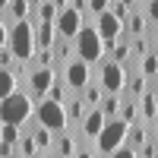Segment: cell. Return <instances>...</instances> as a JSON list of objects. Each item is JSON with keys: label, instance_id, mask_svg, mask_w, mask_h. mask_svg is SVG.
<instances>
[{"label": "cell", "instance_id": "1", "mask_svg": "<svg viewBox=\"0 0 158 158\" xmlns=\"http://www.w3.org/2000/svg\"><path fill=\"white\" fill-rule=\"evenodd\" d=\"M35 120V101L29 98V92H16L6 101H0V127H25Z\"/></svg>", "mask_w": 158, "mask_h": 158}, {"label": "cell", "instance_id": "2", "mask_svg": "<svg viewBox=\"0 0 158 158\" xmlns=\"http://www.w3.org/2000/svg\"><path fill=\"white\" fill-rule=\"evenodd\" d=\"M6 48L13 51V57L19 63H32L38 54V44H35V25L32 22H16L10 25V41Z\"/></svg>", "mask_w": 158, "mask_h": 158}, {"label": "cell", "instance_id": "3", "mask_svg": "<svg viewBox=\"0 0 158 158\" xmlns=\"http://www.w3.org/2000/svg\"><path fill=\"white\" fill-rule=\"evenodd\" d=\"M73 44H76V60L89 63V67H98V63H101V57H104V41H101V35L95 32V22H85Z\"/></svg>", "mask_w": 158, "mask_h": 158}, {"label": "cell", "instance_id": "4", "mask_svg": "<svg viewBox=\"0 0 158 158\" xmlns=\"http://www.w3.org/2000/svg\"><path fill=\"white\" fill-rule=\"evenodd\" d=\"M127 123L123 120H108L104 123V130L98 133V139L92 142V149L98 152V158H108V155H114L120 146H127Z\"/></svg>", "mask_w": 158, "mask_h": 158}, {"label": "cell", "instance_id": "5", "mask_svg": "<svg viewBox=\"0 0 158 158\" xmlns=\"http://www.w3.org/2000/svg\"><path fill=\"white\" fill-rule=\"evenodd\" d=\"M35 123L57 136V133L67 130V108L57 104V101H51V98H44L41 104H35Z\"/></svg>", "mask_w": 158, "mask_h": 158}, {"label": "cell", "instance_id": "6", "mask_svg": "<svg viewBox=\"0 0 158 158\" xmlns=\"http://www.w3.org/2000/svg\"><path fill=\"white\" fill-rule=\"evenodd\" d=\"M95 82L101 85L104 95H123V85H127V70L120 63H111V60H101L95 67Z\"/></svg>", "mask_w": 158, "mask_h": 158}, {"label": "cell", "instance_id": "7", "mask_svg": "<svg viewBox=\"0 0 158 158\" xmlns=\"http://www.w3.org/2000/svg\"><path fill=\"white\" fill-rule=\"evenodd\" d=\"M82 13L76 10V0H60V13H57V22H54V29L60 38H67V41H76V35L82 32Z\"/></svg>", "mask_w": 158, "mask_h": 158}, {"label": "cell", "instance_id": "8", "mask_svg": "<svg viewBox=\"0 0 158 158\" xmlns=\"http://www.w3.org/2000/svg\"><path fill=\"white\" fill-rule=\"evenodd\" d=\"M60 73L57 70H48V67H32L29 63V98L35 101V104H41L44 98H48V89L54 85V79H57Z\"/></svg>", "mask_w": 158, "mask_h": 158}, {"label": "cell", "instance_id": "9", "mask_svg": "<svg viewBox=\"0 0 158 158\" xmlns=\"http://www.w3.org/2000/svg\"><path fill=\"white\" fill-rule=\"evenodd\" d=\"M60 76H63V82L70 85L73 95H79V92L95 79V67H89V63H82V60H73V63H67V67L60 70Z\"/></svg>", "mask_w": 158, "mask_h": 158}, {"label": "cell", "instance_id": "10", "mask_svg": "<svg viewBox=\"0 0 158 158\" xmlns=\"http://www.w3.org/2000/svg\"><path fill=\"white\" fill-rule=\"evenodd\" d=\"M95 32L101 35V41H104V48H111L117 38H123V22L114 16V13L108 10V13H101V16L95 19Z\"/></svg>", "mask_w": 158, "mask_h": 158}, {"label": "cell", "instance_id": "11", "mask_svg": "<svg viewBox=\"0 0 158 158\" xmlns=\"http://www.w3.org/2000/svg\"><path fill=\"white\" fill-rule=\"evenodd\" d=\"M123 35H127V38L152 35V25H149V19H146V13H142V6H139V3L130 6V16L123 19Z\"/></svg>", "mask_w": 158, "mask_h": 158}, {"label": "cell", "instance_id": "12", "mask_svg": "<svg viewBox=\"0 0 158 158\" xmlns=\"http://www.w3.org/2000/svg\"><path fill=\"white\" fill-rule=\"evenodd\" d=\"M149 89H152V82H149V79L139 73V67L133 63V67L127 70V85H123V95H127V98H133V101H139V98L146 95Z\"/></svg>", "mask_w": 158, "mask_h": 158}, {"label": "cell", "instance_id": "13", "mask_svg": "<svg viewBox=\"0 0 158 158\" xmlns=\"http://www.w3.org/2000/svg\"><path fill=\"white\" fill-rule=\"evenodd\" d=\"M79 149H82V142H79V136L73 130H63V133L54 136V155L57 158H76Z\"/></svg>", "mask_w": 158, "mask_h": 158}, {"label": "cell", "instance_id": "14", "mask_svg": "<svg viewBox=\"0 0 158 158\" xmlns=\"http://www.w3.org/2000/svg\"><path fill=\"white\" fill-rule=\"evenodd\" d=\"M104 123H108V120H104V114H101V111H89V117L82 120V127H79V133H76L79 142H95L98 133L104 130Z\"/></svg>", "mask_w": 158, "mask_h": 158}, {"label": "cell", "instance_id": "15", "mask_svg": "<svg viewBox=\"0 0 158 158\" xmlns=\"http://www.w3.org/2000/svg\"><path fill=\"white\" fill-rule=\"evenodd\" d=\"M67 130H73V133H79V127H82V120L89 117V108H85V101L79 98V95H73L67 104Z\"/></svg>", "mask_w": 158, "mask_h": 158}, {"label": "cell", "instance_id": "16", "mask_svg": "<svg viewBox=\"0 0 158 158\" xmlns=\"http://www.w3.org/2000/svg\"><path fill=\"white\" fill-rule=\"evenodd\" d=\"M139 120L149 123V127L158 123V92H155V89H149L146 95L139 98Z\"/></svg>", "mask_w": 158, "mask_h": 158}, {"label": "cell", "instance_id": "17", "mask_svg": "<svg viewBox=\"0 0 158 158\" xmlns=\"http://www.w3.org/2000/svg\"><path fill=\"white\" fill-rule=\"evenodd\" d=\"M76 60V44L73 41H67V38H57V44H54V70L60 73L67 63H73Z\"/></svg>", "mask_w": 158, "mask_h": 158}, {"label": "cell", "instance_id": "18", "mask_svg": "<svg viewBox=\"0 0 158 158\" xmlns=\"http://www.w3.org/2000/svg\"><path fill=\"white\" fill-rule=\"evenodd\" d=\"M35 25V22H32ZM57 29H54V25H51V22H38L35 25V44H38V51H51V48H54L57 44Z\"/></svg>", "mask_w": 158, "mask_h": 158}, {"label": "cell", "instance_id": "19", "mask_svg": "<svg viewBox=\"0 0 158 158\" xmlns=\"http://www.w3.org/2000/svg\"><path fill=\"white\" fill-rule=\"evenodd\" d=\"M29 133H32V139H35V149H38V155L54 152V133H48V130H44V127H38L35 120H29Z\"/></svg>", "mask_w": 158, "mask_h": 158}, {"label": "cell", "instance_id": "20", "mask_svg": "<svg viewBox=\"0 0 158 158\" xmlns=\"http://www.w3.org/2000/svg\"><path fill=\"white\" fill-rule=\"evenodd\" d=\"M149 139H152V127H149V123H142V120L133 123V127L127 130V146H130V149H136V152L146 146Z\"/></svg>", "mask_w": 158, "mask_h": 158}, {"label": "cell", "instance_id": "21", "mask_svg": "<svg viewBox=\"0 0 158 158\" xmlns=\"http://www.w3.org/2000/svg\"><path fill=\"white\" fill-rule=\"evenodd\" d=\"M79 98L85 101V108H89V111H98V108H101V101H104V92H101V85L95 82V79H92V82H89L82 92H79Z\"/></svg>", "mask_w": 158, "mask_h": 158}, {"label": "cell", "instance_id": "22", "mask_svg": "<svg viewBox=\"0 0 158 158\" xmlns=\"http://www.w3.org/2000/svg\"><path fill=\"white\" fill-rule=\"evenodd\" d=\"M155 51V44H152V35H139V38H130V57H133L136 63L146 57V54H152Z\"/></svg>", "mask_w": 158, "mask_h": 158}, {"label": "cell", "instance_id": "23", "mask_svg": "<svg viewBox=\"0 0 158 158\" xmlns=\"http://www.w3.org/2000/svg\"><path fill=\"white\" fill-rule=\"evenodd\" d=\"M120 108H123V95H104L98 111L104 114V120H117V117H120Z\"/></svg>", "mask_w": 158, "mask_h": 158}, {"label": "cell", "instance_id": "24", "mask_svg": "<svg viewBox=\"0 0 158 158\" xmlns=\"http://www.w3.org/2000/svg\"><path fill=\"white\" fill-rule=\"evenodd\" d=\"M48 98H51V101H57V104H67V101L73 98V92H70V85H67V82H63V76H57V79H54V85L48 89Z\"/></svg>", "mask_w": 158, "mask_h": 158}, {"label": "cell", "instance_id": "25", "mask_svg": "<svg viewBox=\"0 0 158 158\" xmlns=\"http://www.w3.org/2000/svg\"><path fill=\"white\" fill-rule=\"evenodd\" d=\"M136 67H139V73L146 76L149 82H155V79H158V51H152V54H146V57H142V60L136 63Z\"/></svg>", "mask_w": 158, "mask_h": 158}, {"label": "cell", "instance_id": "26", "mask_svg": "<svg viewBox=\"0 0 158 158\" xmlns=\"http://www.w3.org/2000/svg\"><path fill=\"white\" fill-rule=\"evenodd\" d=\"M117 120H123L127 127L139 123V101H133V98L123 95V108H120V117H117Z\"/></svg>", "mask_w": 158, "mask_h": 158}, {"label": "cell", "instance_id": "27", "mask_svg": "<svg viewBox=\"0 0 158 158\" xmlns=\"http://www.w3.org/2000/svg\"><path fill=\"white\" fill-rule=\"evenodd\" d=\"M16 92H19L16 76H13L10 70H0V101H6L10 95H16Z\"/></svg>", "mask_w": 158, "mask_h": 158}, {"label": "cell", "instance_id": "28", "mask_svg": "<svg viewBox=\"0 0 158 158\" xmlns=\"http://www.w3.org/2000/svg\"><path fill=\"white\" fill-rule=\"evenodd\" d=\"M16 152H19L22 158H41V155H38V149H35V139H32V133H29V130H22V139H19Z\"/></svg>", "mask_w": 158, "mask_h": 158}, {"label": "cell", "instance_id": "29", "mask_svg": "<svg viewBox=\"0 0 158 158\" xmlns=\"http://www.w3.org/2000/svg\"><path fill=\"white\" fill-rule=\"evenodd\" d=\"M22 139V127H0V142H6V146L16 149Z\"/></svg>", "mask_w": 158, "mask_h": 158}, {"label": "cell", "instance_id": "30", "mask_svg": "<svg viewBox=\"0 0 158 158\" xmlns=\"http://www.w3.org/2000/svg\"><path fill=\"white\" fill-rule=\"evenodd\" d=\"M139 6H142V13H146L149 25H152V29H158V0H146V3H139Z\"/></svg>", "mask_w": 158, "mask_h": 158}, {"label": "cell", "instance_id": "31", "mask_svg": "<svg viewBox=\"0 0 158 158\" xmlns=\"http://www.w3.org/2000/svg\"><path fill=\"white\" fill-rule=\"evenodd\" d=\"M130 6H133V3H127V0H111V3H108V10H111L114 16L120 19V22H123V19L130 16Z\"/></svg>", "mask_w": 158, "mask_h": 158}, {"label": "cell", "instance_id": "32", "mask_svg": "<svg viewBox=\"0 0 158 158\" xmlns=\"http://www.w3.org/2000/svg\"><path fill=\"white\" fill-rule=\"evenodd\" d=\"M139 158H158V142H155V139H149L146 146L139 149Z\"/></svg>", "mask_w": 158, "mask_h": 158}, {"label": "cell", "instance_id": "33", "mask_svg": "<svg viewBox=\"0 0 158 158\" xmlns=\"http://www.w3.org/2000/svg\"><path fill=\"white\" fill-rule=\"evenodd\" d=\"M108 158H139V152L136 149H130V146H120L114 155H108Z\"/></svg>", "mask_w": 158, "mask_h": 158}, {"label": "cell", "instance_id": "34", "mask_svg": "<svg viewBox=\"0 0 158 158\" xmlns=\"http://www.w3.org/2000/svg\"><path fill=\"white\" fill-rule=\"evenodd\" d=\"M6 41H10V25L3 22V16H0V48H6Z\"/></svg>", "mask_w": 158, "mask_h": 158}, {"label": "cell", "instance_id": "35", "mask_svg": "<svg viewBox=\"0 0 158 158\" xmlns=\"http://www.w3.org/2000/svg\"><path fill=\"white\" fill-rule=\"evenodd\" d=\"M76 158H98V152H95V149H79Z\"/></svg>", "mask_w": 158, "mask_h": 158}, {"label": "cell", "instance_id": "36", "mask_svg": "<svg viewBox=\"0 0 158 158\" xmlns=\"http://www.w3.org/2000/svg\"><path fill=\"white\" fill-rule=\"evenodd\" d=\"M152 139H155V142H158V123H155V127H152Z\"/></svg>", "mask_w": 158, "mask_h": 158}, {"label": "cell", "instance_id": "37", "mask_svg": "<svg viewBox=\"0 0 158 158\" xmlns=\"http://www.w3.org/2000/svg\"><path fill=\"white\" fill-rule=\"evenodd\" d=\"M41 158H57V155H54V152H48V155H41Z\"/></svg>", "mask_w": 158, "mask_h": 158}]
</instances>
